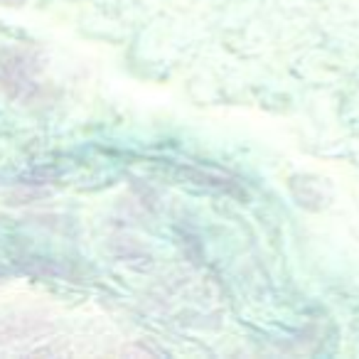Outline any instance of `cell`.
<instances>
[{"mask_svg": "<svg viewBox=\"0 0 359 359\" xmlns=\"http://www.w3.org/2000/svg\"><path fill=\"white\" fill-rule=\"evenodd\" d=\"M0 3H6V6H15V3H20V0H0Z\"/></svg>", "mask_w": 359, "mask_h": 359, "instance_id": "cell-4", "label": "cell"}, {"mask_svg": "<svg viewBox=\"0 0 359 359\" xmlns=\"http://www.w3.org/2000/svg\"><path fill=\"white\" fill-rule=\"evenodd\" d=\"M123 354H163V352H158V349H150V347H143V344H138V347H128V349H123Z\"/></svg>", "mask_w": 359, "mask_h": 359, "instance_id": "cell-3", "label": "cell"}, {"mask_svg": "<svg viewBox=\"0 0 359 359\" xmlns=\"http://www.w3.org/2000/svg\"><path fill=\"white\" fill-rule=\"evenodd\" d=\"M40 60L30 50L0 52V89L13 101L32 104L42 96Z\"/></svg>", "mask_w": 359, "mask_h": 359, "instance_id": "cell-1", "label": "cell"}, {"mask_svg": "<svg viewBox=\"0 0 359 359\" xmlns=\"http://www.w3.org/2000/svg\"><path fill=\"white\" fill-rule=\"evenodd\" d=\"M180 172L185 175L190 182H195V185H200V187H207V190L222 192V195H229V197H246L244 187H241L231 175L222 172V170L202 168V165H185Z\"/></svg>", "mask_w": 359, "mask_h": 359, "instance_id": "cell-2", "label": "cell"}]
</instances>
